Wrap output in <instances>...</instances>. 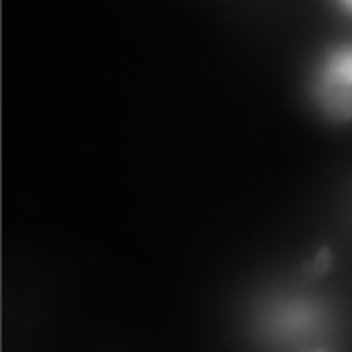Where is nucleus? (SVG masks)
<instances>
[{
  "mask_svg": "<svg viewBox=\"0 0 352 352\" xmlns=\"http://www.w3.org/2000/svg\"><path fill=\"white\" fill-rule=\"evenodd\" d=\"M336 4L340 6L343 11H347L349 15H352V0H336Z\"/></svg>",
  "mask_w": 352,
  "mask_h": 352,
  "instance_id": "3",
  "label": "nucleus"
},
{
  "mask_svg": "<svg viewBox=\"0 0 352 352\" xmlns=\"http://www.w3.org/2000/svg\"><path fill=\"white\" fill-rule=\"evenodd\" d=\"M311 96L329 120L352 121V44L333 47L320 58L311 76Z\"/></svg>",
  "mask_w": 352,
  "mask_h": 352,
  "instance_id": "2",
  "label": "nucleus"
},
{
  "mask_svg": "<svg viewBox=\"0 0 352 352\" xmlns=\"http://www.w3.org/2000/svg\"><path fill=\"white\" fill-rule=\"evenodd\" d=\"M261 331L278 345L305 352H327L318 343L327 331L320 304L302 296L276 300L262 311Z\"/></svg>",
  "mask_w": 352,
  "mask_h": 352,
  "instance_id": "1",
  "label": "nucleus"
}]
</instances>
